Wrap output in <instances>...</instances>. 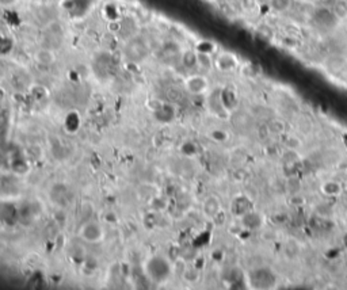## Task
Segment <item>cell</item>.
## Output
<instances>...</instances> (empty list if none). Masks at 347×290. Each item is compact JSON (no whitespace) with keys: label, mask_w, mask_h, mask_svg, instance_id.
I'll return each instance as SVG.
<instances>
[{"label":"cell","mask_w":347,"mask_h":290,"mask_svg":"<svg viewBox=\"0 0 347 290\" xmlns=\"http://www.w3.org/2000/svg\"><path fill=\"white\" fill-rule=\"evenodd\" d=\"M143 273L153 285H163L170 281L174 274V263L164 254L148 256L143 264Z\"/></svg>","instance_id":"6da1fadb"},{"label":"cell","mask_w":347,"mask_h":290,"mask_svg":"<svg viewBox=\"0 0 347 290\" xmlns=\"http://www.w3.org/2000/svg\"><path fill=\"white\" fill-rule=\"evenodd\" d=\"M152 53L151 42L141 33H136L132 37L123 40L122 45V56L125 61L133 65L144 64L149 58Z\"/></svg>","instance_id":"7a4b0ae2"},{"label":"cell","mask_w":347,"mask_h":290,"mask_svg":"<svg viewBox=\"0 0 347 290\" xmlns=\"http://www.w3.org/2000/svg\"><path fill=\"white\" fill-rule=\"evenodd\" d=\"M79 239L88 244H101L106 237V229L105 225L99 220H87L84 221L78 229Z\"/></svg>","instance_id":"3957f363"},{"label":"cell","mask_w":347,"mask_h":290,"mask_svg":"<svg viewBox=\"0 0 347 290\" xmlns=\"http://www.w3.org/2000/svg\"><path fill=\"white\" fill-rule=\"evenodd\" d=\"M185 90L191 95H203L210 90V81L202 72H193L183 81Z\"/></svg>","instance_id":"277c9868"},{"label":"cell","mask_w":347,"mask_h":290,"mask_svg":"<svg viewBox=\"0 0 347 290\" xmlns=\"http://www.w3.org/2000/svg\"><path fill=\"white\" fill-rule=\"evenodd\" d=\"M214 68L220 71V72H224V74H228V72H233L236 69L239 68L240 65V61H239V57L236 56L235 53L228 51H223L219 52L214 58Z\"/></svg>","instance_id":"5b68a950"},{"label":"cell","mask_w":347,"mask_h":290,"mask_svg":"<svg viewBox=\"0 0 347 290\" xmlns=\"http://www.w3.org/2000/svg\"><path fill=\"white\" fill-rule=\"evenodd\" d=\"M183 48L176 41H167L162 46V58L167 64H179Z\"/></svg>","instance_id":"8992f818"},{"label":"cell","mask_w":347,"mask_h":290,"mask_svg":"<svg viewBox=\"0 0 347 290\" xmlns=\"http://www.w3.org/2000/svg\"><path fill=\"white\" fill-rule=\"evenodd\" d=\"M221 211V202L219 197L209 195L202 202V214L206 217L207 220H214Z\"/></svg>","instance_id":"52a82bcc"},{"label":"cell","mask_w":347,"mask_h":290,"mask_svg":"<svg viewBox=\"0 0 347 290\" xmlns=\"http://www.w3.org/2000/svg\"><path fill=\"white\" fill-rule=\"evenodd\" d=\"M180 67H183L189 72H197L198 71V52L197 49H183L179 61Z\"/></svg>","instance_id":"ba28073f"},{"label":"cell","mask_w":347,"mask_h":290,"mask_svg":"<svg viewBox=\"0 0 347 290\" xmlns=\"http://www.w3.org/2000/svg\"><path fill=\"white\" fill-rule=\"evenodd\" d=\"M56 53L49 46L39 48L34 53V61L41 67H52L53 64L56 63Z\"/></svg>","instance_id":"9c48e42d"},{"label":"cell","mask_w":347,"mask_h":290,"mask_svg":"<svg viewBox=\"0 0 347 290\" xmlns=\"http://www.w3.org/2000/svg\"><path fill=\"white\" fill-rule=\"evenodd\" d=\"M182 279L189 285L197 284L200 281V271L196 267H193V266H187L182 271Z\"/></svg>","instance_id":"30bf717a"},{"label":"cell","mask_w":347,"mask_h":290,"mask_svg":"<svg viewBox=\"0 0 347 290\" xmlns=\"http://www.w3.org/2000/svg\"><path fill=\"white\" fill-rule=\"evenodd\" d=\"M342 190L343 187L336 182H325L321 185V193L327 197H336L342 193Z\"/></svg>","instance_id":"8fae6325"},{"label":"cell","mask_w":347,"mask_h":290,"mask_svg":"<svg viewBox=\"0 0 347 290\" xmlns=\"http://www.w3.org/2000/svg\"><path fill=\"white\" fill-rule=\"evenodd\" d=\"M267 128H269L270 134H282L285 132V124H284V121L280 120L270 121Z\"/></svg>","instance_id":"7c38bea8"},{"label":"cell","mask_w":347,"mask_h":290,"mask_svg":"<svg viewBox=\"0 0 347 290\" xmlns=\"http://www.w3.org/2000/svg\"><path fill=\"white\" fill-rule=\"evenodd\" d=\"M270 7L277 12H284L290 7V0H270Z\"/></svg>","instance_id":"4fadbf2b"},{"label":"cell","mask_w":347,"mask_h":290,"mask_svg":"<svg viewBox=\"0 0 347 290\" xmlns=\"http://www.w3.org/2000/svg\"><path fill=\"white\" fill-rule=\"evenodd\" d=\"M19 1L21 0H0V8L1 10H10V8L17 7Z\"/></svg>","instance_id":"5bb4252c"},{"label":"cell","mask_w":347,"mask_h":290,"mask_svg":"<svg viewBox=\"0 0 347 290\" xmlns=\"http://www.w3.org/2000/svg\"><path fill=\"white\" fill-rule=\"evenodd\" d=\"M4 79V71L1 69V67H0V83H1V80Z\"/></svg>","instance_id":"9a60e30c"},{"label":"cell","mask_w":347,"mask_h":290,"mask_svg":"<svg viewBox=\"0 0 347 290\" xmlns=\"http://www.w3.org/2000/svg\"><path fill=\"white\" fill-rule=\"evenodd\" d=\"M343 188H345V190L347 191V181H346V183H345V187H343Z\"/></svg>","instance_id":"2e32d148"}]
</instances>
